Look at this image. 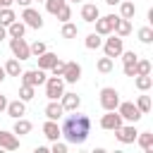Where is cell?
Instances as JSON below:
<instances>
[{
  "label": "cell",
  "instance_id": "6da1fadb",
  "mask_svg": "<svg viewBox=\"0 0 153 153\" xmlns=\"http://www.w3.org/2000/svg\"><path fill=\"white\" fill-rule=\"evenodd\" d=\"M60 134L65 136L67 143H74V146L86 143V139L91 134V120H88V115H81L79 110H72V115H62Z\"/></svg>",
  "mask_w": 153,
  "mask_h": 153
},
{
  "label": "cell",
  "instance_id": "7a4b0ae2",
  "mask_svg": "<svg viewBox=\"0 0 153 153\" xmlns=\"http://www.w3.org/2000/svg\"><path fill=\"white\" fill-rule=\"evenodd\" d=\"M100 48H103V53H105L108 57L115 60V57H120V53L124 50V38L117 36V33H110V38H105Z\"/></svg>",
  "mask_w": 153,
  "mask_h": 153
},
{
  "label": "cell",
  "instance_id": "3957f363",
  "mask_svg": "<svg viewBox=\"0 0 153 153\" xmlns=\"http://www.w3.org/2000/svg\"><path fill=\"white\" fill-rule=\"evenodd\" d=\"M65 93V79L62 76H48L45 79V96L48 100H60V96Z\"/></svg>",
  "mask_w": 153,
  "mask_h": 153
},
{
  "label": "cell",
  "instance_id": "277c9868",
  "mask_svg": "<svg viewBox=\"0 0 153 153\" xmlns=\"http://www.w3.org/2000/svg\"><path fill=\"white\" fill-rule=\"evenodd\" d=\"M117 112H120V117L124 120V122H131V124H136L139 120H141V110L131 103V100H120V105H117Z\"/></svg>",
  "mask_w": 153,
  "mask_h": 153
},
{
  "label": "cell",
  "instance_id": "5b68a950",
  "mask_svg": "<svg viewBox=\"0 0 153 153\" xmlns=\"http://www.w3.org/2000/svg\"><path fill=\"white\" fill-rule=\"evenodd\" d=\"M117 105H120V93H117V88H112V86L100 88V108H103V110H117Z\"/></svg>",
  "mask_w": 153,
  "mask_h": 153
},
{
  "label": "cell",
  "instance_id": "8992f818",
  "mask_svg": "<svg viewBox=\"0 0 153 153\" xmlns=\"http://www.w3.org/2000/svg\"><path fill=\"white\" fill-rule=\"evenodd\" d=\"M19 19H22L29 29H43V17H41V12H38V10H33L31 5L22 10V17H19Z\"/></svg>",
  "mask_w": 153,
  "mask_h": 153
},
{
  "label": "cell",
  "instance_id": "52a82bcc",
  "mask_svg": "<svg viewBox=\"0 0 153 153\" xmlns=\"http://www.w3.org/2000/svg\"><path fill=\"white\" fill-rule=\"evenodd\" d=\"M10 50L17 60H29L31 57V50H29V43L24 41V36L19 38H10Z\"/></svg>",
  "mask_w": 153,
  "mask_h": 153
},
{
  "label": "cell",
  "instance_id": "ba28073f",
  "mask_svg": "<svg viewBox=\"0 0 153 153\" xmlns=\"http://www.w3.org/2000/svg\"><path fill=\"white\" fill-rule=\"evenodd\" d=\"M117 22V14H105V17H98L93 24H96V33L98 36H110L112 33V26Z\"/></svg>",
  "mask_w": 153,
  "mask_h": 153
},
{
  "label": "cell",
  "instance_id": "9c48e42d",
  "mask_svg": "<svg viewBox=\"0 0 153 153\" xmlns=\"http://www.w3.org/2000/svg\"><path fill=\"white\" fill-rule=\"evenodd\" d=\"M22 76V84H29V86H41V84H45V69H26V72H22L19 74Z\"/></svg>",
  "mask_w": 153,
  "mask_h": 153
},
{
  "label": "cell",
  "instance_id": "30bf717a",
  "mask_svg": "<svg viewBox=\"0 0 153 153\" xmlns=\"http://www.w3.org/2000/svg\"><path fill=\"white\" fill-rule=\"evenodd\" d=\"M122 117H120V112L117 110H105V115L100 117V127L103 129H108V131H115V129H120L122 127Z\"/></svg>",
  "mask_w": 153,
  "mask_h": 153
},
{
  "label": "cell",
  "instance_id": "8fae6325",
  "mask_svg": "<svg viewBox=\"0 0 153 153\" xmlns=\"http://www.w3.org/2000/svg\"><path fill=\"white\" fill-rule=\"evenodd\" d=\"M136 134H139L136 131V124H131V122L129 124H122L120 129H115V139L120 143H134L136 141Z\"/></svg>",
  "mask_w": 153,
  "mask_h": 153
},
{
  "label": "cell",
  "instance_id": "7c38bea8",
  "mask_svg": "<svg viewBox=\"0 0 153 153\" xmlns=\"http://www.w3.org/2000/svg\"><path fill=\"white\" fill-rule=\"evenodd\" d=\"M62 79H65V84H76L81 79V65L79 62H67L65 72H62Z\"/></svg>",
  "mask_w": 153,
  "mask_h": 153
},
{
  "label": "cell",
  "instance_id": "4fadbf2b",
  "mask_svg": "<svg viewBox=\"0 0 153 153\" xmlns=\"http://www.w3.org/2000/svg\"><path fill=\"white\" fill-rule=\"evenodd\" d=\"M0 148H5V151H17V148H19V136H17L14 131L0 129Z\"/></svg>",
  "mask_w": 153,
  "mask_h": 153
},
{
  "label": "cell",
  "instance_id": "5bb4252c",
  "mask_svg": "<svg viewBox=\"0 0 153 153\" xmlns=\"http://www.w3.org/2000/svg\"><path fill=\"white\" fill-rule=\"evenodd\" d=\"M60 103H62L65 112H72V110H79V105H81V98H79L74 91H65V93L60 96Z\"/></svg>",
  "mask_w": 153,
  "mask_h": 153
},
{
  "label": "cell",
  "instance_id": "9a60e30c",
  "mask_svg": "<svg viewBox=\"0 0 153 153\" xmlns=\"http://www.w3.org/2000/svg\"><path fill=\"white\" fill-rule=\"evenodd\" d=\"M5 112H7L12 120H17V117H24V112H26V103H24L22 98H17V100H7V108H5Z\"/></svg>",
  "mask_w": 153,
  "mask_h": 153
},
{
  "label": "cell",
  "instance_id": "2e32d148",
  "mask_svg": "<svg viewBox=\"0 0 153 153\" xmlns=\"http://www.w3.org/2000/svg\"><path fill=\"white\" fill-rule=\"evenodd\" d=\"M43 136H45L48 141H57V139L62 136L57 120H45V122H43Z\"/></svg>",
  "mask_w": 153,
  "mask_h": 153
},
{
  "label": "cell",
  "instance_id": "e0dca14e",
  "mask_svg": "<svg viewBox=\"0 0 153 153\" xmlns=\"http://www.w3.org/2000/svg\"><path fill=\"white\" fill-rule=\"evenodd\" d=\"M98 17H100V12H98V5H93V2H86V5H81V19H84L86 24H93Z\"/></svg>",
  "mask_w": 153,
  "mask_h": 153
},
{
  "label": "cell",
  "instance_id": "ac0fdd59",
  "mask_svg": "<svg viewBox=\"0 0 153 153\" xmlns=\"http://www.w3.org/2000/svg\"><path fill=\"white\" fill-rule=\"evenodd\" d=\"M62 115H65L62 103H60V100H48V105H45V117H48V120H60Z\"/></svg>",
  "mask_w": 153,
  "mask_h": 153
},
{
  "label": "cell",
  "instance_id": "d6986e66",
  "mask_svg": "<svg viewBox=\"0 0 153 153\" xmlns=\"http://www.w3.org/2000/svg\"><path fill=\"white\" fill-rule=\"evenodd\" d=\"M112 33H117V36H129L131 33V19H124V17H117V22H115V26H112Z\"/></svg>",
  "mask_w": 153,
  "mask_h": 153
},
{
  "label": "cell",
  "instance_id": "ffe728a7",
  "mask_svg": "<svg viewBox=\"0 0 153 153\" xmlns=\"http://www.w3.org/2000/svg\"><path fill=\"white\" fill-rule=\"evenodd\" d=\"M36 60H38V69H45V72H48V69H50V67H53V65H55V62H57L60 57H57L55 53L45 50V53H41V55L36 57Z\"/></svg>",
  "mask_w": 153,
  "mask_h": 153
},
{
  "label": "cell",
  "instance_id": "44dd1931",
  "mask_svg": "<svg viewBox=\"0 0 153 153\" xmlns=\"http://www.w3.org/2000/svg\"><path fill=\"white\" fill-rule=\"evenodd\" d=\"M31 129H33V124H31L29 120H24V117H17V120H14L12 131H14L17 136H26V134H31Z\"/></svg>",
  "mask_w": 153,
  "mask_h": 153
},
{
  "label": "cell",
  "instance_id": "7402d4cb",
  "mask_svg": "<svg viewBox=\"0 0 153 153\" xmlns=\"http://www.w3.org/2000/svg\"><path fill=\"white\" fill-rule=\"evenodd\" d=\"M26 33V24L22 22V19H14L12 24H7V36L10 38H19V36H24Z\"/></svg>",
  "mask_w": 153,
  "mask_h": 153
},
{
  "label": "cell",
  "instance_id": "603a6c76",
  "mask_svg": "<svg viewBox=\"0 0 153 153\" xmlns=\"http://www.w3.org/2000/svg\"><path fill=\"white\" fill-rule=\"evenodd\" d=\"M136 143H139L146 153H151V151H153V134H151V131H139V134H136Z\"/></svg>",
  "mask_w": 153,
  "mask_h": 153
},
{
  "label": "cell",
  "instance_id": "cb8c5ba5",
  "mask_svg": "<svg viewBox=\"0 0 153 153\" xmlns=\"http://www.w3.org/2000/svg\"><path fill=\"white\" fill-rule=\"evenodd\" d=\"M134 14H136V5H134V0H122V2H120V17H124V19H134Z\"/></svg>",
  "mask_w": 153,
  "mask_h": 153
},
{
  "label": "cell",
  "instance_id": "d4e9b609",
  "mask_svg": "<svg viewBox=\"0 0 153 153\" xmlns=\"http://www.w3.org/2000/svg\"><path fill=\"white\" fill-rule=\"evenodd\" d=\"M22 72H24V69H22V60L12 57V60L5 62V74H7V76H19Z\"/></svg>",
  "mask_w": 153,
  "mask_h": 153
},
{
  "label": "cell",
  "instance_id": "484cf974",
  "mask_svg": "<svg viewBox=\"0 0 153 153\" xmlns=\"http://www.w3.org/2000/svg\"><path fill=\"white\" fill-rule=\"evenodd\" d=\"M134 86H136L139 91H148V88L153 86V76H151V74H136V76H134Z\"/></svg>",
  "mask_w": 153,
  "mask_h": 153
},
{
  "label": "cell",
  "instance_id": "4316f807",
  "mask_svg": "<svg viewBox=\"0 0 153 153\" xmlns=\"http://www.w3.org/2000/svg\"><path fill=\"white\" fill-rule=\"evenodd\" d=\"M96 69H98V72H100V74H110V72H112V69H115V60H112V57H108V55H105V57H100V60H98V62H96Z\"/></svg>",
  "mask_w": 153,
  "mask_h": 153
},
{
  "label": "cell",
  "instance_id": "83f0119b",
  "mask_svg": "<svg viewBox=\"0 0 153 153\" xmlns=\"http://www.w3.org/2000/svg\"><path fill=\"white\" fill-rule=\"evenodd\" d=\"M84 45H86L88 50H98V48L103 45V36H98V33L93 31V33H88V36L84 38Z\"/></svg>",
  "mask_w": 153,
  "mask_h": 153
},
{
  "label": "cell",
  "instance_id": "f1b7e54d",
  "mask_svg": "<svg viewBox=\"0 0 153 153\" xmlns=\"http://www.w3.org/2000/svg\"><path fill=\"white\" fill-rule=\"evenodd\" d=\"M14 19H17V14H14V10H12V7H0V24H2V26L12 24Z\"/></svg>",
  "mask_w": 153,
  "mask_h": 153
},
{
  "label": "cell",
  "instance_id": "f546056e",
  "mask_svg": "<svg viewBox=\"0 0 153 153\" xmlns=\"http://www.w3.org/2000/svg\"><path fill=\"white\" fill-rule=\"evenodd\" d=\"M62 38H76V33H79V29H76V24H72V22H62Z\"/></svg>",
  "mask_w": 153,
  "mask_h": 153
},
{
  "label": "cell",
  "instance_id": "4dcf8cb0",
  "mask_svg": "<svg viewBox=\"0 0 153 153\" xmlns=\"http://www.w3.org/2000/svg\"><path fill=\"white\" fill-rule=\"evenodd\" d=\"M33 96H36V86H29V84H22V86H19V98H22L24 103H29Z\"/></svg>",
  "mask_w": 153,
  "mask_h": 153
},
{
  "label": "cell",
  "instance_id": "1f68e13d",
  "mask_svg": "<svg viewBox=\"0 0 153 153\" xmlns=\"http://www.w3.org/2000/svg\"><path fill=\"white\" fill-rule=\"evenodd\" d=\"M134 105H136V108L141 110V115H148V112H151V105H153V103H151V96H139Z\"/></svg>",
  "mask_w": 153,
  "mask_h": 153
},
{
  "label": "cell",
  "instance_id": "d6a6232c",
  "mask_svg": "<svg viewBox=\"0 0 153 153\" xmlns=\"http://www.w3.org/2000/svg\"><path fill=\"white\" fill-rule=\"evenodd\" d=\"M136 36H139V41L146 43V45L153 43V29H151V26H141V29L136 31Z\"/></svg>",
  "mask_w": 153,
  "mask_h": 153
},
{
  "label": "cell",
  "instance_id": "836d02e7",
  "mask_svg": "<svg viewBox=\"0 0 153 153\" xmlns=\"http://www.w3.org/2000/svg\"><path fill=\"white\" fill-rule=\"evenodd\" d=\"M29 50H31V57H38L41 53H45V50H48V45H45L43 41H36V43H31V45H29Z\"/></svg>",
  "mask_w": 153,
  "mask_h": 153
},
{
  "label": "cell",
  "instance_id": "e575fe53",
  "mask_svg": "<svg viewBox=\"0 0 153 153\" xmlns=\"http://www.w3.org/2000/svg\"><path fill=\"white\" fill-rule=\"evenodd\" d=\"M62 5H67V0H45V10H48L50 14H57V10H60Z\"/></svg>",
  "mask_w": 153,
  "mask_h": 153
},
{
  "label": "cell",
  "instance_id": "d590c367",
  "mask_svg": "<svg viewBox=\"0 0 153 153\" xmlns=\"http://www.w3.org/2000/svg\"><path fill=\"white\" fill-rule=\"evenodd\" d=\"M55 17H57L60 22H69V19H72V7H69V5H62V7L57 10Z\"/></svg>",
  "mask_w": 153,
  "mask_h": 153
},
{
  "label": "cell",
  "instance_id": "8d00e7d4",
  "mask_svg": "<svg viewBox=\"0 0 153 153\" xmlns=\"http://www.w3.org/2000/svg\"><path fill=\"white\" fill-rule=\"evenodd\" d=\"M134 67H136V74H151V62H148V60H141V57H139Z\"/></svg>",
  "mask_w": 153,
  "mask_h": 153
},
{
  "label": "cell",
  "instance_id": "74e56055",
  "mask_svg": "<svg viewBox=\"0 0 153 153\" xmlns=\"http://www.w3.org/2000/svg\"><path fill=\"white\" fill-rule=\"evenodd\" d=\"M120 57H122V62H124V65H131V62H136V60H139V55H136L134 50H122V53H120Z\"/></svg>",
  "mask_w": 153,
  "mask_h": 153
},
{
  "label": "cell",
  "instance_id": "f35d334b",
  "mask_svg": "<svg viewBox=\"0 0 153 153\" xmlns=\"http://www.w3.org/2000/svg\"><path fill=\"white\" fill-rule=\"evenodd\" d=\"M65 65H67V62H62V60H57V62H55V65L50 67V72H53L55 76H62V72H65Z\"/></svg>",
  "mask_w": 153,
  "mask_h": 153
},
{
  "label": "cell",
  "instance_id": "ab89813d",
  "mask_svg": "<svg viewBox=\"0 0 153 153\" xmlns=\"http://www.w3.org/2000/svg\"><path fill=\"white\" fill-rule=\"evenodd\" d=\"M50 151H53V153H67V143H62V141L57 139V141H53Z\"/></svg>",
  "mask_w": 153,
  "mask_h": 153
},
{
  "label": "cell",
  "instance_id": "60d3db41",
  "mask_svg": "<svg viewBox=\"0 0 153 153\" xmlns=\"http://www.w3.org/2000/svg\"><path fill=\"white\" fill-rule=\"evenodd\" d=\"M136 62H131V65H124V74L127 76H136V67H134Z\"/></svg>",
  "mask_w": 153,
  "mask_h": 153
},
{
  "label": "cell",
  "instance_id": "b9f144b4",
  "mask_svg": "<svg viewBox=\"0 0 153 153\" xmlns=\"http://www.w3.org/2000/svg\"><path fill=\"white\" fill-rule=\"evenodd\" d=\"M5 108H7V98L0 93V112H5Z\"/></svg>",
  "mask_w": 153,
  "mask_h": 153
},
{
  "label": "cell",
  "instance_id": "7bdbcfd3",
  "mask_svg": "<svg viewBox=\"0 0 153 153\" xmlns=\"http://www.w3.org/2000/svg\"><path fill=\"white\" fill-rule=\"evenodd\" d=\"M2 38H7V26L0 24V41H2Z\"/></svg>",
  "mask_w": 153,
  "mask_h": 153
},
{
  "label": "cell",
  "instance_id": "ee69618b",
  "mask_svg": "<svg viewBox=\"0 0 153 153\" xmlns=\"http://www.w3.org/2000/svg\"><path fill=\"white\" fill-rule=\"evenodd\" d=\"M14 2H19V5H22V7H29V5H31V2H33V0H14Z\"/></svg>",
  "mask_w": 153,
  "mask_h": 153
},
{
  "label": "cell",
  "instance_id": "f6af8a7d",
  "mask_svg": "<svg viewBox=\"0 0 153 153\" xmlns=\"http://www.w3.org/2000/svg\"><path fill=\"white\" fill-rule=\"evenodd\" d=\"M14 0H0V7H12Z\"/></svg>",
  "mask_w": 153,
  "mask_h": 153
},
{
  "label": "cell",
  "instance_id": "bcb514c9",
  "mask_svg": "<svg viewBox=\"0 0 153 153\" xmlns=\"http://www.w3.org/2000/svg\"><path fill=\"white\" fill-rule=\"evenodd\" d=\"M105 2H108V5H110V7H115V5H120V2H122V0H105Z\"/></svg>",
  "mask_w": 153,
  "mask_h": 153
},
{
  "label": "cell",
  "instance_id": "7dc6e473",
  "mask_svg": "<svg viewBox=\"0 0 153 153\" xmlns=\"http://www.w3.org/2000/svg\"><path fill=\"white\" fill-rule=\"evenodd\" d=\"M5 76H7V74H5V67H0V84L5 81Z\"/></svg>",
  "mask_w": 153,
  "mask_h": 153
},
{
  "label": "cell",
  "instance_id": "c3c4849f",
  "mask_svg": "<svg viewBox=\"0 0 153 153\" xmlns=\"http://www.w3.org/2000/svg\"><path fill=\"white\" fill-rule=\"evenodd\" d=\"M67 2H81V0H67Z\"/></svg>",
  "mask_w": 153,
  "mask_h": 153
},
{
  "label": "cell",
  "instance_id": "681fc988",
  "mask_svg": "<svg viewBox=\"0 0 153 153\" xmlns=\"http://www.w3.org/2000/svg\"><path fill=\"white\" fill-rule=\"evenodd\" d=\"M33 2H45V0H33Z\"/></svg>",
  "mask_w": 153,
  "mask_h": 153
}]
</instances>
